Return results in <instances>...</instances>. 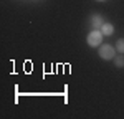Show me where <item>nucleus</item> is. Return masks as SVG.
Masks as SVG:
<instances>
[{
  "instance_id": "nucleus-1",
  "label": "nucleus",
  "mask_w": 124,
  "mask_h": 119,
  "mask_svg": "<svg viewBox=\"0 0 124 119\" xmlns=\"http://www.w3.org/2000/svg\"><path fill=\"white\" fill-rule=\"evenodd\" d=\"M103 37H104V35L94 28L89 35H88V45H89V46H99L101 41H103Z\"/></svg>"
},
{
  "instance_id": "nucleus-2",
  "label": "nucleus",
  "mask_w": 124,
  "mask_h": 119,
  "mask_svg": "<svg viewBox=\"0 0 124 119\" xmlns=\"http://www.w3.org/2000/svg\"><path fill=\"white\" fill-rule=\"evenodd\" d=\"M99 56L103 60L114 58V48H113L111 45H101V48H99Z\"/></svg>"
},
{
  "instance_id": "nucleus-3",
  "label": "nucleus",
  "mask_w": 124,
  "mask_h": 119,
  "mask_svg": "<svg viewBox=\"0 0 124 119\" xmlns=\"http://www.w3.org/2000/svg\"><path fill=\"white\" fill-rule=\"evenodd\" d=\"M103 23H104V22H103V17H101V15H93V17H91V25H93L94 28H101Z\"/></svg>"
},
{
  "instance_id": "nucleus-4",
  "label": "nucleus",
  "mask_w": 124,
  "mask_h": 119,
  "mask_svg": "<svg viewBox=\"0 0 124 119\" xmlns=\"http://www.w3.org/2000/svg\"><path fill=\"white\" fill-rule=\"evenodd\" d=\"M101 33L106 35V37H109V35L114 33V27H113L111 23H103V27H101Z\"/></svg>"
},
{
  "instance_id": "nucleus-5",
  "label": "nucleus",
  "mask_w": 124,
  "mask_h": 119,
  "mask_svg": "<svg viewBox=\"0 0 124 119\" xmlns=\"http://www.w3.org/2000/svg\"><path fill=\"white\" fill-rule=\"evenodd\" d=\"M116 48H117V51H119V53H124V38L117 40V43H116Z\"/></svg>"
},
{
  "instance_id": "nucleus-6",
  "label": "nucleus",
  "mask_w": 124,
  "mask_h": 119,
  "mask_svg": "<svg viewBox=\"0 0 124 119\" xmlns=\"http://www.w3.org/2000/svg\"><path fill=\"white\" fill-rule=\"evenodd\" d=\"M116 66H119V68L124 66V56H117L116 58Z\"/></svg>"
},
{
  "instance_id": "nucleus-7",
  "label": "nucleus",
  "mask_w": 124,
  "mask_h": 119,
  "mask_svg": "<svg viewBox=\"0 0 124 119\" xmlns=\"http://www.w3.org/2000/svg\"><path fill=\"white\" fill-rule=\"evenodd\" d=\"M99 2H103V0H99Z\"/></svg>"
}]
</instances>
